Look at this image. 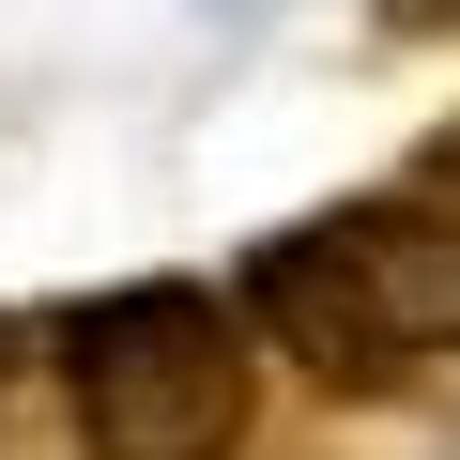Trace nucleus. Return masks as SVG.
<instances>
[{
    "mask_svg": "<svg viewBox=\"0 0 460 460\" xmlns=\"http://www.w3.org/2000/svg\"><path fill=\"white\" fill-rule=\"evenodd\" d=\"M246 323L261 353H292L307 384H414L460 353V199L399 184V199H338L246 261Z\"/></svg>",
    "mask_w": 460,
    "mask_h": 460,
    "instance_id": "1",
    "label": "nucleus"
},
{
    "mask_svg": "<svg viewBox=\"0 0 460 460\" xmlns=\"http://www.w3.org/2000/svg\"><path fill=\"white\" fill-rule=\"evenodd\" d=\"M77 460H246L261 429V323L199 277H123L47 323Z\"/></svg>",
    "mask_w": 460,
    "mask_h": 460,
    "instance_id": "2",
    "label": "nucleus"
},
{
    "mask_svg": "<svg viewBox=\"0 0 460 460\" xmlns=\"http://www.w3.org/2000/svg\"><path fill=\"white\" fill-rule=\"evenodd\" d=\"M0 384H16V323H0Z\"/></svg>",
    "mask_w": 460,
    "mask_h": 460,
    "instance_id": "3",
    "label": "nucleus"
}]
</instances>
